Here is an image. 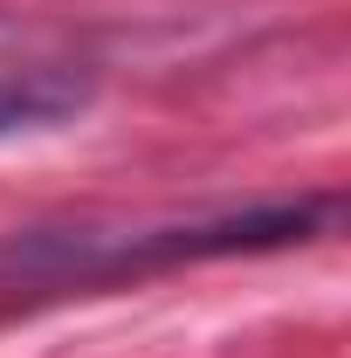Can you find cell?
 <instances>
[{"mask_svg":"<svg viewBox=\"0 0 351 358\" xmlns=\"http://www.w3.org/2000/svg\"><path fill=\"white\" fill-rule=\"evenodd\" d=\"M89 103V76L76 69H55V62H35V69H0V145L7 138H35L69 124Z\"/></svg>","mask_w":351,"mask_h":358,"instance_id":"cell-2","label":"cell"},{"mask_svg":"<svg viewBox=\"0 0 351 358\" xmlns=\"http://www.w3.org/2000/svg\"><path fill=\"white\" fill-rule=\"evenodd\" d=\"M331 221H338V200H275V207H227L193 221L28 227V234H0V289H83V282H124L179 262L262 255V248L317 241Z\"/></svg>","mask_w":351,"mask_h":358,"instance_id":"cell-1","label":"cell"}]
</instances>
